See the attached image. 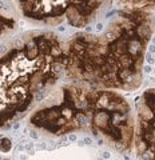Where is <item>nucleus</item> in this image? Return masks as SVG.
I'll return each mask as SVG.
<instances>
[{
    "label": "nucleus",
    "instance_id": "nucleus-7",
    "mask_svg": "<svg viewBox=\"0 0 155 160\" xmlns=\"http://www.w3.org/2000/svg\"><path fill=\"white\" fill-rule=\"evenodd\" d=\"M128 8H143L150 9L155 7V0H122Z\"/></svg>",
    "mask_w": 155,
    "mask_h": 160
},
{
    "label": "nucleus",
    "instance_id": "nucleus-5",
    "mask_svg": "<svg viewBox=\"0 0 155 160\" xmlns=\"http://www.w3.org/2000/svg\"><path fill=\"white\" fill-rule=\"evenodd\" d=\"M134 146L139 158L155 159V89H146L137 102Z\"/></svg>",
    "mask_w": 155,
    "mask_h": 160
},
{
    "label": "nucleus",
    "instance_id": "nucleus-1",
    "mask_svg": "<svg viewBox=\"0 0 155 160\" xmlns=\"http://www.w3.org/2000/svg\"><path fill=\"white\" fill-rule=\"evenodd\" d=\"M154 32L148 9L126 8L101 33H78L64 44V72L80 84L132 91L142 83Z\"/></svg>",
    "mask_w": 155,
    "mask_h": 160
},
{
    "label": "nucleus",
    "instance_id": "nucleus-8",
    "mask_svg": "<svg viewBox=\"0 0 155 160\" xmlns=\"http://www.w3.org/2000/svg\"><path fill=\"white\" fill-rule=\"evenodd\" d=\"M0 128H2V123H0Z\"/></svg>",
    "mask_w": 155,
    "mask_h": 160
},
{
    "label": "nucleus",
    "instance_id": "nucleus-4",
    "mask_svg": "<svg viewBox=\"0 0 155 160\" xmlns=\"http://www.w3.org/2000/svg\"><path fill=\"white\" fill-rule=\"evenodd\" d=\"M111 0H13L24 19L43 26L70 24L82 28L96 19Z\"/></svg>",
    "mask_w": 155,
    "mask_h": 160
},
{
    "label": "nucleus",
    "instance_id": "nucleus-6",
    "mask_svg": "<svg viewBox=\"0 0 155 160\" xmlns=\"http://www.w3.org/2000/svg\"><path fill=\"white\" fill-rule=\"evenodd\" d=\"M15 27H16V20L7 7L3 6V3L0 2V38L13 31Z\"/></svg>",
    "mask_w": 155,
    "mask_h": 160
},
{
    "label": "nucleus",
    "instance_id": "nucleus-2",
    "mask_svg": "<svg viewBox=\"0 0 155 160\" xmlns=\"http://www.w3.org/2000/svg\"><path fill=\"white\" fill-rule=\"evenodd\" d=\"M29 124L51 136L91 133L118 151L134 143L131 107L114 89L88 86H62L29 116Z\"/></svg>",
    "mask_w": 155,
    "mask_h": 160
},
{
    "label": "nucleus",
    "instance_id": "nucleus-3",
    "mask_svg": "<svg viewBox=\"0 0 155 160\" xmlns=\"http://www.w3.org/2000/svg\"><path fill=\"white\" fill-rule=\"evenodd\" d=\"M64 72V46L51 32H28L0 53V122L11 126L35 107Z\"/></svg>",
    "mask_w": 155,
    "mask_h": 160
}]
</instances>
